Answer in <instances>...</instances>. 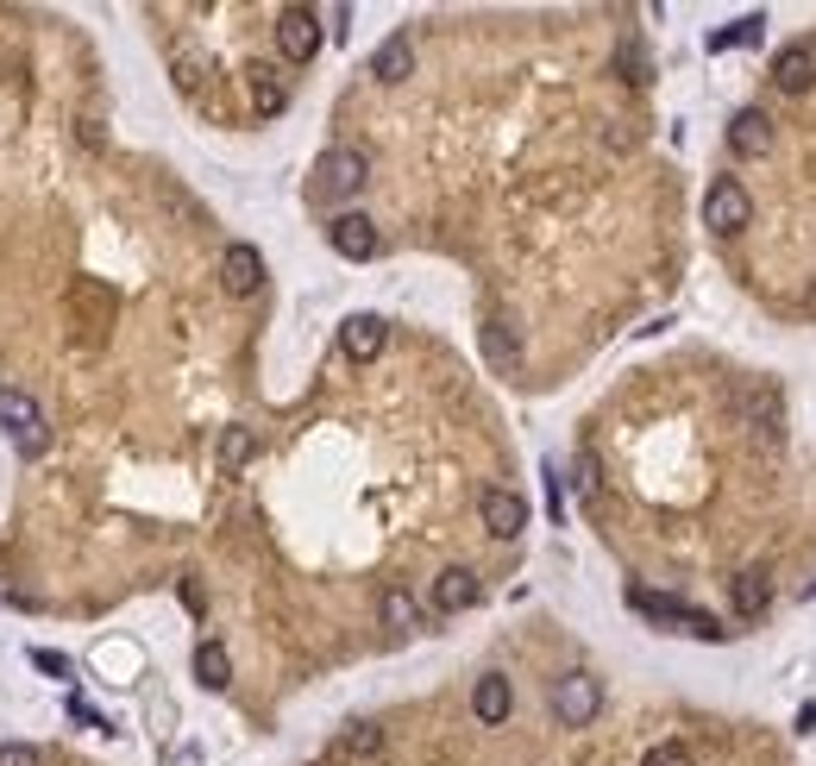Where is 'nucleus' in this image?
Here are the masks:
<instances>
[{
	"label": "nucleus",
	"mask_w": 816,
	"mask_h": 766,
	"mask_svg": "<svg viewBox=\"0 0 816 766\" xmlns=\"http://www.w3.org/2000/svg\"><path fill=\"white\" fill-rule=\"evenodd\" d=\"M364 177H371L364 152L333 145V152H321V164H314V195H321V202H346V195H358V189H364Z\"/></svg>",
	"instance_id": "1"
},
{
	"label": "nucleus",
	"mask_w": 816,
	"mask_h": 766,
	"mask_svg": "<svg viewBox=\"0 0 816 766\" xmlns=\"http://www.w3.org/2000/svg\"><path fill=\"white\" fill-rule=\"evenodd\" d=\"M628 610H640V615H653V622H679L685 635H697V641H722L729 629L716 622V615H704V610H691V603H679V597H660V590H628Z\"/></svg>",
	"instance_id": "2"
},
{
	"label": "nucleus",
	"mask_w": 816,
	"mask_h": 766,
	"mask_svg": "<svg viewBox=\"0 0 816 766\" xmlns=\"http://www.w3.org/2000/svg\"><path fill=\"white\" fill-rule=\"evenodd\" d=\"M0 428L13 434V446H20L26 459H38V453L51 446V434H45V415H38V403H32L26 390H0Z\"/></svg>",
	"instance_id": "3"
},
{
	"label": "nucleus",
	"mask_w": 816,
	"mask_h": 766,
	"mask_svg": "<svg viewBox=\"0 0 816 766\" xmlns=\"http://www.w3.org/2000/svg\"><path fill=\"white\" fill-rule=\"evenodd\" d=\"M597 710H603V685L590 672H565L560 685H553V716H560L565 729H590Z\"/></svg>",
	"instance_id": "4"
},
{
	"label": "nucleus",
	"mask_w": 816,
	"mask_h": 766,
	"mask_svg": "<svg viewBox=\"0 0 816 766\" xmlns=\"http://www.w3.org/2000/svg\"><path fill=\"white\" fill-rule=\"evenodd\" d=\"M747 220H754V195H747L735 177L710 182V195H704V227L710 232H741Z\"/></svg>",
	"instance_id": "5"
},
{
	"label": "nucleus",
	"mask_w": 816,
	"mask_h": 766,
	"mask_svg": "<svg viewBox=\"0 0 816 766\" xmlns=\"http://www.w3.org/2000/svg\"><path fill=\"white\" fill-rule=\"evenodd\" d=\"M277 51L289 63H308V57L321 51V13H308V7H283L277 13Z\"/></svg>",
	"instance_id": "6"
},
{
	"label": "nucleus",
	"mask_w": 816,
	"mask_h": 766,
	"mask_svg": "<svg viewBox=\"0 0 816 766\" xmlns=\"http://www.w3.org/2000/svg\"><path fill=\"white\" fill-rule=\"evenodd\" d=\"M327 246L339 258H352V264H364V258H377V220L371 214H333V227H327Z\"/></svg>",
	"instance_id": "7"
},
{
	"label": "nucleus",
	"mask_w": 816,
	"mask_h": 766,
	"mask_svg": "<svg viewBox=\"0 0 816 766\" xmlns=\"http://www.w3.org/2000/svg\"><path fill=\"white\" fill-rule=\"evenodd\" d=\"M772 145H779V132H772V113H766V107H741L735 120H729V152L735 157L754 164V157H766Z\"/></svg>",
	"instance_id": "8"
},
{
	"label": "nucleus",
	"mask_w": 816,
	"mask_h": 766,
	"mask_svg": "<svg viewBox=\"0 0 816 766\" xmlns=\"http://www.w3.org/2000/svg\"><path fill=\"white\" fill-rule=\"evenodd\" d=\"M220 283H227V296H257L264 289V252L257 246H227L220 252Z\"/></svg>",
	"instance_id": "9"
},
{
	"label": "nucleus",
	"mask_w": 816,
	"mask_h": 766,
	"mask_svg": "<svg viewBox=\"0 0 816 766\" xmlns=\"http://www.w3.org/2000/svg\"><path fill=\"white\" fill-rule=\"evenodd\" d=\"M478 515H484V528L496 540H515L528 528V503H521L515 490H484V496H478Z\"/></svg>",
	"instance_id": "10"
},
{
	"label": "nucleus",
	"mask_w": 816,
	"mask_h": 766,
	"mask_svg": "<svg viewBox=\"0 0 816 766\" xmlns=\"http://www.w3.org/2000/svg\"><path fill=\"white\" fill-rule=\"evenodd\" d=\"M383 339H389L383 314H346V321H339V352L358 358V364H371V358L383 352Z\"/></svg>",
	"instance_id": "11"
},
{
	"label": "nucleus",
	"mask_w": 816,
	"mask_h": 766,
	"mask_svg": "<svg viewBox=\"0 0 816 766\" xmlns=\"http://www.w3.org/2000/svg\"><path fill=\"white\" fill-rule=\"evenodd\" d=\"M729 603H735L741 622L766 615V610H772V572H766V565H747V572H735V585H729Z\"/></svg>",
	"instance_id": "12"
},
{
	"label": "nucleus",
	"mask_w": 816,
	"mask_h": 766,
	"mask_svg": "<svg viewBox=\"0 0 816 766\" xmlns=\"http://www.w3.org/2000/svg\"><path fill=\"white\" fill-rule=\"evenodd\" d=\"M471 603H478V572H471V565H446L434 578V610L459 615V610H471Z\"/></svg>",
	"instance_id": "13"
},
{
	"label": "nucleus",
	"mask_w": 816,
	"mask_h": 766,
	"mask_svg": "<svg viewBox=\"0 0 816 766\" xmlns=\"http://www.w3.org/2000/svg\"><path fill=\"white\" fill-rule=\"evenodd\" d=\"M509 710H515V691H509V679H503V672H484V679L471 685V716H478L484 729H496V722H503Z\"/></svg>",
	"instance_id": "14"
},
{
	"label": "nucleus",
	"mask_w": 816,
	"mask_h": 766,
	"mask_svg": "<svg viewBox=\"0 0 816 766\" xmlns=\"http://www.w3.org/2000/svg\"><path fill=\"white\" fill-rule=\"evenodd\" d=\"M772 82H779L785 95H811V88H816V57H811V45H791V51L772 57Z\"/></svg>",
	"instance_id": "15"
},
{
	"label": "nucleus",
	"mask_w": 816,
	"mask_h": 766,
	"mask_svg": "<svg viewBox=\"0 0 816 766\" xmlns=\"http://www.w3.org/2000/svg\"><path fill=\"white\" fill-rule=\"evenodd\" d=\"M371 76L377 82H408L415 76V45H408V38H383L377 57H371Z\"/></svg>",
	"instance_id": "16"
},
{
	"label": "nucleus",
	"mask_w": 816,
	"mask_h": 766,
	"mask_svg": "<svg viewBox=\"0 0 816 766\" xmlns=\"http://www.w3.org/2000/svg\"><path fill=\"white\" fill-rule=\"evenodd\" d=\"M484 358L503 371V378H515V371H521V346H515L509 321H484Z\"/></svg>",
	"instance_id": "17"
},
{
	"label": "nucleus",
	"mask_w": 816,
	"mask_h": 766,
	"mask_svg": "<svg viewBox=\"0 0 816 766\" xmlns=\"http://www.w3.org/2000/svg\"><path fill=\"white\" fill-rule=\"evenodd\" d=\"M195 679H202L207 691H220L232 679V660H227V647H220V641H202V647H195Z\"/></svg>",
	"instance_id": "18"
},
{
	"label": "nucleus",
	"mask_w": 816,
	"mask_h": 766,
	"mask_svg": "<svg viewBox=\"0 0 816 766\" xmlns=\"http://www.w3.org/2000/svg\"><path fill=\"white\" fill-rule=\"evenodd\" d=\"M252 107L257 113H283L289 107V82L277 70H252Z\"/></svg>",
	"instance_id": "19"
},
{
	"label": "nucleus",
	"mask_w": 816,
	"mask_h": 766,
	"mask_svg": "<svg viewBox=\"0 0 816 766\" xmlns=\"http://www.w3.org/2000/svg\"><path fill=\"white\" fill-rule=\"evenodd\" d=\"M383 629H396V635H415V629H421V610H415L408 590H383Z\"/></svg>",
	"instance_id": "20"
},
{
	"label": "nucleus",
	"mask_w": 816,
	"mask_h": 766,
	"mask_svg": "<svg viewBox=\"0 0 816 766\" xmlns=\"http://www.w3.org/2000/svg\"><path fill=\"white\" fill-rule=\"evenodd\" d=\"M754 440H760V446H779V396H772V390L754 396Z\"/></svg>",
	"instance_id": "21"
},
{
	"label": "nucleus",
	"mask_w": 816,
	"mask_h": 766,
	"mask_svg": "<svg viewBox=\"0 0 816 766\" xmlns=\"http://www.w3.org/2000/svg\"><path fill=\"white\" fill-rule=\"evenodd\" d=\"M377 747H383V729H377V722H358L352 735L339 741V754H346V761H371Z\"/></svg>",
	"instance_id": "22"
},
{
	"label": "nucleus",
	"mask_w": 816,
	"mask_h": 766,
	"mask_svg": "<svg viewBox=\"0 0 816 766\" xmlns=\"http://www.w3.org/2000/svg\"><path fill=\"white\" fill-rule=\"evenodd\" d=\"M245 459H252V434H245V428H227V434H220V471H239Z\"/></svg>",
	"instance_id": "23"
},
{
	"label": "nucleus",
	"mask_w": 816,
	"mask_h": 766,
	"mask_svg": "<svg viewBox=\"0 0 816 766\" xmlns=\"http://www.w3.org/2000/svg\"><path fill=\"white\" fill-rule=\"evenodd\" d=\"M760 32H766V20H760V13H747V20H735L716 45H760Z\"/></svg>",
	"instance_id": "24"
},
{
	"label": "nucleus",
	"mask_w": 816,
	"mask_h": 766,
	"mask_svg": "<svg viewBox=\"0 0 816 766\" xmlns=\"http://www.w3.org/2000/svg\"><path fill=\"white\" fill-rule=\"evenodd\" d=\"M640 766H691V747H679V741H660V747H647V761Z\"/></svg>",
	"instance_id": "25"
},
{
	"label": "nucleus",
	"mask_w": 816,
	"mask_h": 766,
	"mask_svg": "<svg viewBox=\"0 0 816 766\" xmlns=\"http://www.w3.org/2000/svg\"><path fill=\"white\" fill-rule=\"evenodd\" d=\"M0 766H38V747H26V741H7V747H0Z\"/></svg>",
	"instance_id": "26"
},
{
	"label": "nucleus",
	"mask_w": 816,
	"mask_h": 766,
	"mask_svg": "<svg viewBox=\"0 0 816 766\" xmlns=\"http://www.w3.org/2000/svg\"><path fill=\"white\" fill-rule=\"evenodd\" d=\"M578 490H585V496H590V490H597V459H590V453H585V459H578Z\"/></svg>",
	"instance_id": "27"
},
{
	"label": "nucleus",
	"mask_w": 816,
	"mask_h": 766,
	"mask_svg": "<svg viewBox=\"0 0 816 766\" xmlns=\"http://www.w3.org/2000/svg\"><path fill=\"white\" fill-rule=\"evenodd\" d=\"M32 660L45 666V672H57V679H70V660H57V654H32Z\"/></svg>",
	"instance_id": "28"
},
{
	"label": "nucleus",
	"mask_w": 816,
	"mask_h": 766,
	"mask_svg": "<svg viewBox=\"0 0 816 766\" xmlns=\"http://www.w3.org/2000/svg\"><path fill=\"white\" fill-rule=\"evenodd\" d=\"M804 314L816 321V277H811V289H804Z\"/></svg>",
	"instance_id": "29"
}]
</instances>
